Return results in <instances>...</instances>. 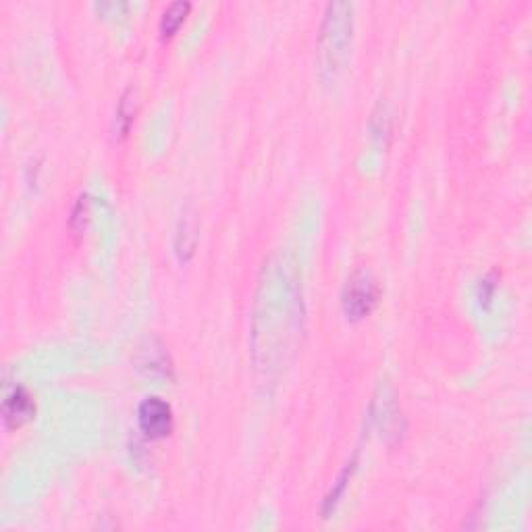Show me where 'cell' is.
I'll list each match as a JSON object with an SVG mask.
<instances>
[{"label":"cell","instance_id":"1","mask_svg":"<svg viewBox=\"0 0 532 532\" xmlns=\"http://www.w3.org/2000/svg\"><path fill=\"white\" fill-rule=\"evenodd\" d=\"M352 38V7L350 5H329V13L323 25L321 36V65L331 77L337 75L348 52Z\"/></svg>","mask_w":532,"mask_h":532},{"label":"cell","instance_id":"2","mask_svg":"<svg viewBox=\"0 0 532 532\" xmlns=\"http://www.w3.org/2000/svg\"><path fill=\"white\" fill-rule=\"evenodd\" d=\"M341 302H343V310L345 314H348V318H352V321H360V318L368 316L379 302L377 281L364 271L352 275V279L343 289Z\"/></svg>","mask_w":532,"mask_h":532},{"label":"cell","instance_id":"3","mask_svg":"<svg viewBox=\"0 0 532 532\" xmlns=\"http://www.w3.org/2000/svg\"><path fill=\"white\" fill-rule=\"evenodd\" d=\"M138 424L148 439H165L175 424L173 408L161 397H146L138 408Z\"/></svg>","mask_w":532,"mask_h":532},{"label":"cell","instance_id":"4","mask_svg":"<svg viewBox=\"0 0 532 532\" xmlns=\"http://www.w3.org/2000/svg\"><path fill=\"white\" fill-rule=\"evenodd\" d=\"M36 414L34 397L23 387H15L5 395L3 402V420L7 429H17Z\"/></svg>","mask_w":532,"mask_h":532},{"label":"cell","instance_id":"5","mask_svg":"<svg viewBox=\"0 0 532 532\" xmlns=\"http://www.w3.org/2000/svg\"><path fill=\"white\" fill-rule=\"evenodd\" d=\"M192 5L190 3H173L167 7V11L163 13V19H161V34L165 38H171L179 28L181 23L185 21V15L190 13Z\"/></svg>","mask_w":532,"mask_h":532}]
</instances>
